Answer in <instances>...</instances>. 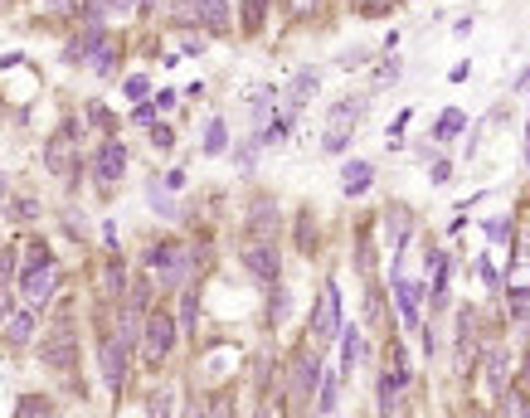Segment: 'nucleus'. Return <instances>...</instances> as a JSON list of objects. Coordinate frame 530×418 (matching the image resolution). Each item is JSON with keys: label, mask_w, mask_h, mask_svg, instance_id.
<instances>
[{"label": "nucleus", "mask_w": 530, "mask_h": 418, "mask_svg": "<svg viewBox=\"0 0 530 418\" xmlns=\"http://www.w3.org/2000/svg\"><path fill=\"white\" fill-rule=\"evenodd\" d=\"M146 263L156 268V287H185L195 277V268H200V254L185 244H156L146 254Z\"/></svg>", "instance_id": "nucleus-1"}, {"label": "nucleus", "mask_w": 530, "mask_h": 418, "mask_svg": "<svg viewBox=\"0 0 530 418\" xmlns=\"http://www.w3.org/2000/svg\"><path fill=\"white\" fill-rule=\"evenodd\" d=\"M239 263L258 277L263 287H273L277 277H283V254H277V239H268V234H254V239H244V244H239Z\"/></svg>", "instance_id": "nucleus-2"}, {"label": "nucleus", "mask_w": 530, "mask_h": 418, "mask_svg": "<svg viewBox=\"0 0 530 418\" xmlns=\"http://www.w3.org/2000/svg\"><path fill=\"white\" fill-rule=\"evenodd\" d=\"M180 336V316L171 312H146V336H142V355L151 365H161L165 355H171V345Z\"/></svg>", "instance_id": "nucleus-3"}, {"label": "nucleus", "mask_w": 530, "mask_h": 418, "mask_svg": "<svg viewBox=\"0 0 530 418\" xmlns=\"http://www.w3.org/2000/svg\"><path fill=\"white\" fill-rule=\"evenodd\" d=\"M45 165H49V175L64 180V185H74V180H78V165L83 161H78V151H74V127H59L45 142Z\"/></svg>", "instance_id": "nucleus-4"}, {"label": "nucleus", "mask_w": 530, "mask_h": 418, "mask_svg": "<svg viewBox=\"0 0 530 418\" xmlns=\"http://www.w3.org/2000/svg\"><path fill=\"white\" fill-rule=\"evenodd\" d=\"M292 365V374H287V399L292 403H306V399H316V384H322V360H316L312 351H297L287 360Z\"/></svg>", "instance_id": "nucleus-5"}, {"label": "nucleus", "mask_w": 530, "mask_h": 418, "mask_svg": "<svg viewBox=\"0 0 530 418\" xmlns=\"http://www.w3.org/2000/svg\"><path fill=\"white\" fill-rule=\"evenodd\" d=\"M74 355H78L74 316H59V322L49 326V336H45V365L59 370V374H68V370H74Z\"/></svg>", "instance_id": "nucleus-6"}, {"label": "nucleus", "mask_w": 530, "mask_h": 418, "mask_svg": "<svg viewBox=\"0 0 530 418\" xmlns=\"http://www.w3.org/2000/svg\"><path fill=\"white\" fill-rule=\"evenodd\" d=\"M365 107H370V97H345V103L331 107V132H326V151H345V142H351V132H355V122L365 117Z\"/></svg>", "instance_id": "nucleus-7"}, {"label": "nucleus", "mask_w": 530, "mask_h": 418, "mask_svg": "<svg viewBox=\"0 0 530 418\" xmlns=\"http://www.w3.org/2000/svg\"><path fill=\"white\" fill-rule=\"evenodd\" d=\"M336 336H341V287L326 283L322 287V302H316V312H312V341L326 345Z\"/></svg>", "instance_id": "nucleus-8"}, {"label": "nucleus", "mask_w": 530, "mask_h": 418, "mask_svg": "<svg viewBox=\"0 0 530 418\" xmlns=\"http://www.w3.org/2000/svg\"><path fill=\"white\" fill-rule=\"evenodd\" d=\"M127 360H132V345L122 336H103V351H97V365H103V380L113 394H122V384H127Z\"/></svg>", "instance_id": "nucleus-9"}, {"label": "nucleus", "mask_w": 530, "mask_h": 418, "mask_svg": "<svg viewBox=\"0 0 530 418\" xmlns=\"http://www.w3.org/2000/svg\"><path fill=\"white\" fill-rule=\"evenodd\" d=\"M54 287H59V268H54L49 258L30 263V268H25V277H20V292H25V302H30V306H45V302L54 297Z\"/></svg>", "instance_id": "nucleus-10"}, {"label": "nucleus", "mask_w": 530, "mask_h": 418, "mask_svg": "<svg viewBox=\"0 0 530 418\" xmlns=\"http://www.w3.org/2000/svg\"><path fill=\"white\" fill-rule=\"evenodd\" d=\"M122 175H127V146H122L117 136H107L103 151H97V161H93V180H97L103 190H113Z\"/></svg>", "instance_id": "nucleus-11"}, {"label": "nucleus", "mask_w": 530, "mask_h": 418, "mask_svg": "<svg viewBox=\"0 0 530 418\" xmlns=\"http://www.w3.org/2000/svg\"><path fill=\"white\" fill-rule=\"evenodd\" d=\"M409 389V365H404V351H395V365L380 374V413L399 409V394Z\"/></svg>", "instance_id": "nucleus-12"}, {"label": "nucleus", "mask_w": 530, "mask_h": 418, "mask_svg": "<svg viewBox=\"0 0 530 418\" xmlns=\"http://www.w3.org/2000/svg\"><path fill=\"white\" fill-rule=\"evenodd\" d=\"M418 297H424V287H418L414 277L395 273V302H399V322H404V331H418V326H424V322H418Z\"/></svg>", "instance_id": "nucleus-13"}, {"label": "nucleus", "mask_w": 530, "mask_h": 418, "mask_svg": "<svg viewBox=\"0 0 530 418\" xmlns=\"http://www.w3.org/2000/svg\"><path fill=\"white\" fill-rule=\"evenodd\" d=\"M195 20H200L209 35H225L229 30V0H195Z\"/></svg>", "instance_id": "nucleus-14"}, {"label": "nucleus", "mask_w": 530, "mask_h": 418, "mask_svg": "<svg viewBox=\"0 0 530 418\" xmlns=\"http://www.w3.org/2000/svg\"><path fill=\"white\" fill-rule=\"evenodd\" d=\"M409 229H414V214L404 204H389L385 209V234H389V244H395V254L409 244Z\"/></svg>", "instance_id": "nucleus-15"}, {"label": "nucleus", "mask_w": 530, "mask_h": 418, "mask_svg": "<svg viewBox=\"0 0 530 418\" xmlns=\"http://www.w3.org/2000/svg\"><path fill=\"white\" fill-rule=\"evenodd\" d=\"M370 180H375V165H370V161H345V171H341V185H345V194L370 190Z\"/></svg>", "instance_id": "nucleus-16"}, {"label": "nucleus", "mask_w": 530, "mask_h": 418, "mask_svg": "<svg viewBox=\"0 0 530 418\" xmlns=\"http://www.w3.org/2000/svg\"><path fill=\"white\" fill-rule=\"evenodd\" d=\"M506 374H511V355L492 351L486 355V384H492V394H506Z\"/></svg>", "instance_id": "nucleus-17"}, {"label": "nucleus", "mask_w": 530, "mask_h": 418, "mask_svg": "<svg viewBox=\"0 0 530 418\" xmlns=\"http://www.w3.org/2000/svg\"><path fill=\"white\" fill-rule=\"evenodd\" d=\"M35 336V312H10L5 316V341L10 345H25Z\"/></svg>", "instance_id": "nucleus-18"}, {"label": "nucleus", "mask_w": 530, "mask_h": 418, "mask_svg": "<svg viewBox=\"0 0 530 418\" xmlns=\"http://www.w3.org/2000/svg\"><path fill=\"white\" fill-rule=\"evenodd\" d=\"M10 273H15V248L0 254V326H5V316H10Z\"/></svg>", "instance_id": "nucleus-19"}, {"label": "nucleus", "mask_w": 530, "mask_h": 418, "mask_svg": "<svg viewBox=\"0 0 530 418\" xmlns=\"http://www.w3.org/2000/svg\"><path fill=\"white\" fill-rule=\"evenodd\" d=\"M316 83H322V74H316V68H302V74L292 78V113H297V107L306 103V97L316 93Z\"/></svg>", "instance_id": "nucleus-20"}, {"label": "nucleus", "mask_w": 530, "mask_h": 418, "mask_svg": "<svg viewBox=\"0 0 530 418\" xmlns=\"http://www.w3.org/2000/svg\"><path fill=\"white\" fill-rule=\"evenodd\" d=\"M248 229H254V234H268V239H273V229H277L273 200H258V204H254V214H248Z\"/></svg>", "instance_id": "nucleus-21"}, {"label": "nucleus", "mask_w": 530, "mask_h": 418, "mask_svg": "<svg viewBox=\"0 0 530 418\" xmlns=\"http://www.w3.org/2000/svg\"><path fill=\"white\" fill-rule=\"evenodd\" d=\"M341 394V384H336V374H322V384H316V413H336V399Z\"/></svg>", "instance_id": "nucleus-22"}, {"label": "nucleus", "mask_w": 530, "mask_h": 418, "mask_svg": "<svg viewBox=\"0 0 530 418\" xmlns=\"http://www.w3.org/2000/svg\"><path fill=\"white\" fill-rule=\"evenodd\" d=\"M229 146V132H225V122H209V127H205V156H219V151H225Z\"/></svg>", "instance_id": "nucleus-23"}, {"label": "nucleus", "mask_w": 530, "mask_h": 418, "mask_svg": "<svg viewBox=\"0 0 530 418\" xmlns=\"http://www.w3.org/2000/svg\"><path fill=\"white\" fill-rule=\"evenodd\" d=\"M113 59H117V39L107 35L103 45H97V54L88 59V68H93V74H107V68H113Z\"/></svg>", "instance_id": "nucleus-24"}, {"label": "nucleus", "mask_w": 530, "mask_h": 418, "mask_svg": "<svg viewBox=\"0 0 530 418\" xmlns=\"http://www.w3.org/2000/svg\"><path fill=\"white\" fill-rule=\"evenodd\" d=\"M463 113H457V107H448V113H438V127H434V136H438V142H448V136H457V132H463Z\"/></svg>", "instance_id": "nucleus-25"}, {"label": "nucleus", "mask_w": 530, "mask_h": 418, "mask_svg": "<svg viewBox=\"0 0 530 418\" xmlns=\"http://www.w3.org/2000/svg\"><path fill=\"white\" fill-rule=\"evenodd\" d=\"M195 316H200V292L185 283V297H180V326L195 331Z\"/></svg>", "instance_id": "nucleus-26"}, {"label": "nucleus", "mask_w": 530, "mask_h": 418, "mask_svg": "<svg viewBox=\"0 0 530 418\" xmlns=\"http://www.w3.org/2000/svg\"><path fill=\"white\" fill-rule=\"evenodd\" d=\"M146 194H151V209H156L161 219H180V209L171 204V194H161V185H156V180H151V190H146Z\"/></svg>", "instance_id": "nucleus-27"}, {"label": "nucleus", "mask_w": 530, "mask_h": 418, "mask_svg": "<svg viewBox=\"0 0 530 418\" xmlns=\"http://www.w3.org/2000/svg\"><path fill=\"white\" fill-rule=\"evenodd\" d=\"M263 10H268V0H248V5H244V35H258L263 30Z\"/></svg>", "instance_id": "nucleus-28"}, {"label": "nucleus", "mask_w": 530, "mask_h": 418, "mask_svg": "<svg viewBox=\"0 0 530 418\" xmlns=\"http://www.w3.org/2000/svg\"><path fill=\"white\" fill-rule=\"evenodd\" d=\"M88 10H97V15H127V10H136V0H88Z\"/></svg>", "instance_id": "nucleus-29"}, {"label": "nucleus", "mask_w": 530, "mask_h": 418, "mask_svg": "<svg viewBox=\"0 0 530 418\" xmlns=\"http://www.w3.org/2000/svg\"><path fill=\"white\" fill-rule=\"evenodd\" d=\"M15 413H20V418H35V413H54V403H49V399H39V394H25Z\"/></svg>", "instance_id": "nucleus-30"}, {"label": "nucleus", "mask_w": 530, "mask_h": 418, "mask_svg": "<svg viewBox=\"0 0 530 418\" xmlns=\"http://www.w3.org/2000/svg\"><path fill=\"white\" fill-rule=\"evenodd\" d=\"M88 117H93V122H97V127H103L107 136H113V132H117V117H113V113H107V107H103V103H88Z\"/></svg>", "instance_id": "nucleus-31"}, {"label": "nucleus", "mask_w": 530, "mask_h": 418, "mask_svg": "<svg viewBox=\"0 0 530 418\" xmlns=\"http://www.w3.org/2000/svg\"><path fill=\"white\" fill-rule=\"evenodd\" d=\"M283 316H287V292L273 283V306H268V322H273V326H283Z\"/></svg>", "instance_id": "nucleus-32"}, {"label": "nucleus", "mask_w": 530, "mask_h": 418, "mask_svg": "<svg viewBox=\"0 0 530 418\" xmlns=\"http://www.w3.org/2000/svg\"><path fill=\"white\" fill-rule=\"evenodd\" d=\"M355 268L365 273V277H370V268H375V254H370V239H365V234H360V244H355Z\"/></svg>", "instance_id": "nucleus-33"}, {"label": "nucleus", "mask_w": 530, "mask_h": 418, "mask_svg": "<svg viewBox=\"0 0 530 418\" xmlns=\"http://www.w3.org/2000/svg\"><path fill=\"white\" fill-rule=\"evenodd\" d=\"M107 292H113V297H122V292H127V273H122L117 263H107Z\"/></svg>", "instance_id": "nucleus-34"}, {"label": "nucleus", "mask_w": 530, "mask_h": 418, "mask_svg": "<svg viewBox=\"0 0 530 418\" xmlns=\"http://www.w3.org/2000/svg\"><path fill=\"white\" fill-rule=\"evenodd\" d=\"M283 5H287V15L306 20V15H316V5H322V0H283Z\"/></svg>", "instance_id": "nucleus-35"}, {"label": "nucleus", "mask_w": 530, "mask_h": 418, "mask_svg": "<svg viewBox=\"0 0 530 418\" xmlns=\"http://www.w3.org/2000/svg\"><path fill=\"white\" fill-rule=\"evenodd\" d=\"M389 5H395V0H355V10H360V15H370V20H380Z\"/></svg>", "instance_id": "nucleus-36"}, {"label": "nucleus", "mask_w": 530, "mask_h": 418, "mask_svg": "<svg viewBox=\"0 0 530 418\" xmlns=\"http://www.w3.org/2000/svg\"><path fill=\"white\" fill-rule=\"evenodd\" d=\"M258 146H263V142H258V136H254V142H244L239 151H234V161H239V165H244V171H254V156H258Z\"/></svg>", "instance_id": "nucleus-37"}, {"label": "nucleus", "mask_w": 530, "mask_h": 418, "mask_svg": "<svg viewBox=\"0 0 530 418\" xmlns=\"http://www.w3.org/2000/svg\"><path fill=\"white\" fill-rule=\"evenodd\" d=\"M365 316H370V326H385V302H380V292H370V297H365Z\"/></svg>", "instance_id": "nucleus-38"}, {"label": "nucleus", "mask_w": 530, "mask_h": 418, "mask_svg": "<svg viewBox=\"0 0 530 418\" xmlns=\"http://www.w3.org/2000/svg\"><path fill=\"white\" fill-rule=\"evenodd\" d=\"M171 399H175L171 389H161V394H151V403H146V409H151V413H171V409H175Z\"/></svg>", "instance_id": "nucleus-39"}, {"label": "nucleus", "mask_w": 530, "mask_h": 418, "mask_svg": "<svg viewBox=\"0 0 530 418\" xmlns=\"http://www.w3.org/2000/svg\"><path fill=\"white\" fill-rule=\"evenodd\" d=\"M127 302H136V306H146V302H151V277H142V283H132Z\"/></svg>", "instance_id": "nucleus-40"}, {"label": "nucleus", "mask_w": 530, "mask_h": 418, "mask_svg": "<svg viewBox=\"0 0 530 418\" xmlns=\"http://www.w3.org/2000/svg\"><path fill=\"white\" fill-rule=\"evenodd\" d=\"M39 10H49V15H68V10H74V0H39Z\"/></svg>", "instance_id": "nucleus-41"}, {"label": "nucleus", "mask_w": 530, "mask_h": 418, "mask_svg": "<svg viewBox=\"0 0 530 418\" xmlns=\"http://www.w3.org/2000/svg\"><path fill=\"white\" fill-rule=\"evenodd\" d=\"M146 88H151L146 78H127V97H132V103H142V97H146Z\"/></svg>", "instance_id": "nucleus-42"}, {"label": "nucleus", "mask_w": 530, "mask_h": 418, "mask_svg": "<svg viewBox=\"0 0 530 418\" xmlns=\"http://www.w3.org/2000/svg\"><path fill=\"white\" fill-rule=\"evenodd\" d=\"M151 142L165 151V146H175V132H171V127H151Z\"/></svg>", "instance_id": "nucleus-43"}, {"label": "nucleus", "mask_w": 530, "mask_h": 418, "mask_svg": "<svg viewBox=\"0 0 530 418\" xmlns=\"http://www.w3.org/2000/svg\"><path fill=\"white\" fill-rule=\"evenodd\" d=\"M15 219H35V200H15V209H10Z\"/></svg>", "instance_id": "nucleus-44"}, {"label": "nucleus", "mask_w": 530, "mask_h": 418, "mask_svg": "<svg viewBox=\"0 0 530 418\" xmlns=\"http://www.w3.org/2000/svg\"><path fill=\"white\" fill-rule=\"evenodd\" d=\"M428 175H434V185H443V180L453 175V165H448V161H438V165H434V171H428Z\"/></svg>", "instance_id": "nucleus-45"}, {"label": "nucleus", "mask_w": 530, "mask_h": 418, "mask_svg": "<svg viewBox=\"0 0 530 418\" xmlns=\"http://www.w3.org/2000/svg\"><path fill=\"white\" fill-rule=\"evenodd\" d=\"M477 273H482V283H492V287H496V268H492V263H486V258L477 263Z\"/></svg>", "instance_id": "nucleus-46"}, {"label": "nucleus", "mask_w": 530, "mask_h": 418, "mask_svg": "<svg viewBox=\"0 0 530 418\" xmlns=\"http://www.w3.org/2000/svg\"><path fill=\"white\" fill-rule=\"evenodd\" d=\"M515 93H530V68H525L521 78H515Z\"/></svg>", "instance_id": "nucleus-47"}, {"label": "nucleus", "mask_w": 530, "mask_h": 418, "mask_svg": "<svg viewBox=\"0 0 530 418\" xmlns=\"http://www.w3.org/2000/svg\"><path fill=\"white\" fill-rule=\"evenodd\" d=\"M525 161H530V122H525Z\"/></svg>", "instance_id": "nucleus-48"}, {"label": "nucleus", "mask_w": 530, "mask_h": 418, "mask_svg": "<svg viewBox=\"0 0 530 418\" xmlns=\"http://www.w3.org/2000/svg\"><path fill=\"white\" fill-rule=\"evenodd\" d=\"M0 5H5V0H0Z\"/></svg>", "instance_id": "nucleus-49"}]
</instances>
